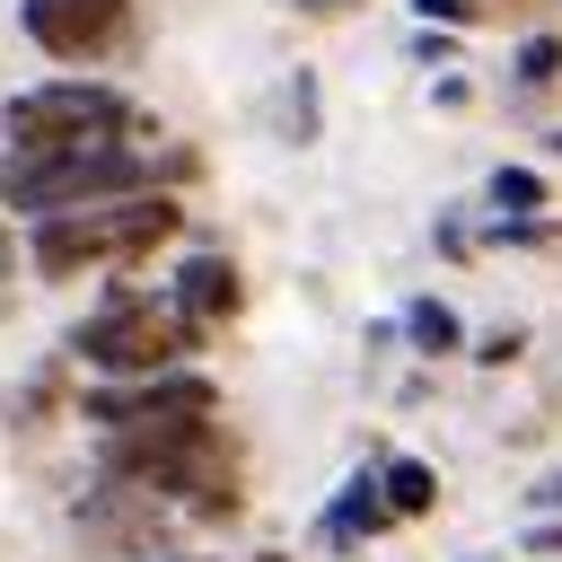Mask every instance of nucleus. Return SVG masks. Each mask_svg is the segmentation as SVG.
I'll return each instance as SVG.
<instances>
[{
    "label": "nucleus",
    "mask_w": 562,
    "mask_h": 562,
    "mask_svg": "<svg viewBox=\"0 0 562 562\" xmlns=\"http://www.w3.org/2000/svg\"><path fill=\"white\" fill-rule=\"evenodd\" d=\"M527 501H536V509H562V465H553V474H536V492H527Z\"/></svg>",
    "instance_id": "obj_14"
},
{
    "label": "nucleus",
    "mask_w": 562,
    "mask_h": 562,
    "mask_svg": "<svg viewBox=\"0 0 562 562\" xmlns=\"http://www.w3.org/2000/svg\"><path fill=\"white\" fill-rule=\"evenodd\" d=\"M211 404H220V386H211L202 369H149V378L97 386L79 413L105 422V430H149V422H193V413H211Z\"/></svg>",
    "instance_id": "obj_5"
},
{
    "label": "nucleus",
    "mask_w": 562,
    "mask_h": 562,
    "mask_svg": "<svg viewBox=\"0 0 562 562\" xmlns=\"http://www.w3.org/2000/svg\"><path fill=\"white\" fill-rule=\"evenodd\" d=\"M237 263L228 255H184V272H176V290H167V307L184 316V325H220V316H237Z\"/></svg>",
    "instance_id": "obj_7"
},
{
    "label": "nucleus",
    "mask_w": 562,
    "mask_h": 562,
    "mask_svg": "<svg viewBox=\"0 0 562 562\" xmlns=\"http://www.w3.org/2000/svg\"><path fill=\"white\" fill-rule=\"evenodd\" d=\"M527 544H536V553H562V527H536Z\"/></svg>",
    "instance_id": "obj_15"
},
{
    "label": "nucleus",
    "mask_w": 562,
    "mask_h": 562,
    "mask_svg": "<svg viewBox=\"0 0 562 562\" xmlns=\"http://www.w3.org/2000/svg\"><path fill=\"white\" fill-rule=\"evenodd\" d=\"M492 202H501L509 220H536V211H544V176H536V167H501V176H492Z\"/></svg>",
    "instance_id": "obj_11"
},
{
    "label": "nucleus",
    "mask_w": 562,
    "mask_h": 562,
    "mask_svg": "<svg viewBox=\"0 0 562 562\" xmlns=\"http://www.w3.org/2000/svg\"><path fill=\"white\" fill-rule=\"evenodd\" d=\"M553 70H562V44H553V35H527V44H518V79H527V88H544Z\"/></svg>",
    "instance_id": "obj_12"
},
{
    "label": "nucleus",
    "mask_w": 562,
    "mask_h": 562,
    "mask_svg": "<svg viewBox=\"0 0 562 562\" xmlns=\"http://www.w3.org/2000/svg\"><path fill=\"white\" fill-rule=\"evenodd\" d=\"M18 26L53 53V61H88L123 35V0H18Z\"/></svg>",
    "instance_id": "obj_6"
},
{
    "label": "nucleus",
    "mask_w": 562,
    "mask_h": 562,
    "mask_svg": "<svg viewBox=\"0 0 562 562\" xmlns=\"http://www.w3.org/2000/svg\"><path fill=\"white\" fill-rule=\"evenodd\" d=\"M158 237H176V202H167V193H114V202L35 220V272H44V281H70V272H88V263L149 255Z\"/></svg>",
    "instance_id": "obj_2"
},
{
    "label": "nucleus",
    "mask_w": 562,
    "mask_h": 562,
    "mask_svg": "<svg viewBox=\"0 0 562 562\" xmlns=\"http://www.w3.org/2000/svg\"><path fill=\"white\" fill-rule=\"evenodd\" d=\"M255 562H281V553H255Z\"/></svg>",
    "instance_id": "obj_17"
},
{
    "label": "nucleus",
    "mask_w": 562,
    "mask_h": 562,
    "mask_svg": "<svg viewBox=\"0 0 562 562\" xmlns=\"http://www.w3.org/2000/svg\"><path fill=\"white\" fill-rule=\"evenodd\" d=\"M9 149H79V140H123L132 132V97L105 79H44L26 97L0 105Z\"/></svg>",
    "instance_id": "obj_3"
},
{
    "label": "nucleus",
    "mask_w": 562,
    "mask_h": 562,
    "mask_svg": "<svg viewBox=\"0 0 562 562\" xmlns=\"http://www.w3.org/2000/svg\"><path fill=\"white\" fill-rule=\"evenodd\" d=\"M413 9H422L430 26H474V9H483V0H413Z\"/></svg>",
    "instance_id": "obj_13"
},
{
    "label": "nucleus",
    "mask_w": 562,
    "mask_h": 562,
    "mask_svg": "<svg viewBox=\"0 0 562 562\" xmlns=\"http://www.w3.org/2000/svg\"><path fill=\"white\" fill-rule=\"evenodd\" d=\"M404 334H413V351H430V360H448V351L465 342V325H457L439 299H413V307H404Z\"/></svg>",
    "instance_id": "obj_10"
},
{
    "label": "nucleus",
    "mask_w": 562,
    "mask_h": 562,
    "mask_svg": "<svg viewBox=\"0 0 562 562\" xmlns=\"http://www.w3.org/2000/svg\"><path fill=\"white\" fill-rule=\"evenodd\" d=\"M299 9H351V0H299Z\"/></svg>",
    "instance_id": "obj_16"
},
{
    "label": "nucleus",
    "mask_w": 562,
    "mask_h": 562,
    "mask_svg": "<svg viewBox=\"0 0 562 562\" xmlns=\"http://www.w3.org/2000/svg\"><path fill=\"white\" fill-rule=\"evenodd\" d=\"M193 342H202V325H184L167 299H114V307H97V316L70 334V351H79L88 369H105V378H149V369H176Z\"/></svg>",
    "instance_id": "obj_4"
},
{
    "label": "nucleus",
    "mask_w": 562,
    "mask_h": 562,
    "mask_svg": "<svg viewBox=\"0 0 562 562\" xmlns=\"http://www.w3.org/2000/svg\"><path fill=\"white\" fill-rule=\"evenodd\" d=\"M378 492H386L395 518H422V509L439 501V474H430L422 457H386V465H378Z\"/></svg>",
    "instance_id": "obj_9"
},
{
    "label": "nucleus",
    "mask_w": 562,
    "mask_h": 562,
    "mask_svg": "<svg viewBox=\"0 0 562 562\" xmlns=\"http://www.w3.org/2000/svg\"><path fill=\"white\" fill-rule=\"evenodd\" d=\"M114 193H149V158H140L132 140L9 149V167H0V202H9V211H26V220L88 211V202H114Z\"/></svg>",
    "instance_id": "obj_1"
},
{
    "label": "nucleus",
    "mask_w": 562,
    "mask_h": 562,
    "mask_svg": "<svg viewBox=\"0 0 562 562\" xmlns=\"http://www.w3.org/2000/svg\"><path fill=\"white\" fill-rule=\"evenodd\" d=\"M395 509H386V492H378V474H351L342 492H334V509H325V536L334 544H360V536H378Z\"/></svg>",
    "instance_id": "obj_8"
}]
</instances>
